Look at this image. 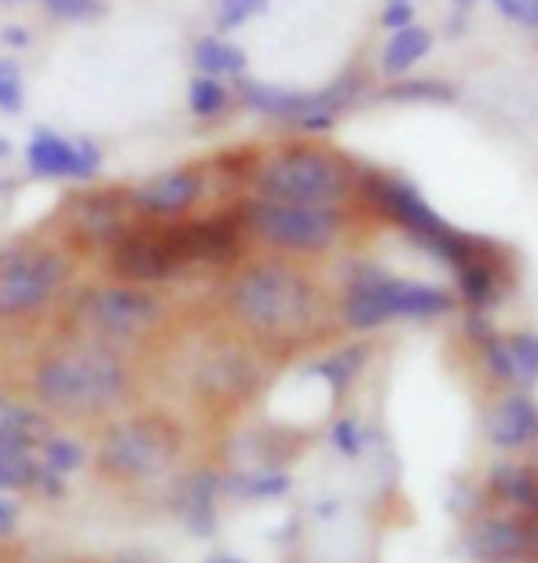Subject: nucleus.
Returning a JSON list of instances; mask_svg holds the SVG:
<instances>
[{
	"label": "nucleus",
	"mask_w": 538,
	"mask_h": 563,
	"mask_svg": "<svg viewBox=\"0 0 538 563\" xmlns=\"http://www.w3.org/2000/svg\"><path fill=\"white\" fill-rule=\"evenodd\" d=\"M37 396L59 413H103L125 399L129 377L118 355L96 344L63 347L37 366Z\"/></svg>",
	"instance_id": "f257e3e1"
},
{
	"label": "nucleus",
	"mask_w": 538,
	"mask_h": 563,
	"mask_svg": "<svg viewBox=\"0 0 538 563\" xmlns=\"http://www.w3.org/2000/svg\"><path fill=\"white\" fill-rule=\"evenodd\" d=\"M231 311L264 336H294L316 314V289L286 264H253L234 278Z\"/></svg>",
	"instance_id": "f03ea898"
},
{
	"label": "nucleus",
	"mask_w": 538,
	"mask_h": 563,
	"mask_svg": "<svg viewBox=\"0 0 538 563\" xmlns=\"http://www.w3.org/2000/svg\"><path fill=\"white\" fill-rule=\"evenodd\" d=\"M256 198L300 201V206H338L349 195V165L319 146H289L272 154L253 173Z\"/></svg>",
	"instance_id": "7ed1b4c3"
},
{
	"label": "nucleus",
	"mask_w": 538,
	"mask_h": 563,
	"mask_svg": "<svg viewBox=\"0 0 538 563\" xmlns=\"http://www.w3.org/2000/svg\"><path fill=\"white\" fill-rule=\"evenodd\" d=\"M239 220L242 231L286 253H327L344 228L338 206H300L275 198H250L239 206Z\"/></svg>",
	"instance_id": "20e7f679"
},
{
	"label": "nucleus",
	"mask_w": 538,
	"mask_h": 563,
	"mask_svg": "<svg viewBox=\"0 0 538 563\" xmlns=\"http://www.w3.org/2000/svg\"><path fill=\"white\" fill-rule=\"evenodd\" d=\"M70 275L59 250L19 242L0 250V319L41 311Z\"/></svg>",
	"instance_id": "39448f33"
},
{
	"label": "nucleus",
	"mask_w": 538,
	"mask_h": 563,
	"mask_svg": "<svg viewBox=\"0 0 538 563\" xmlns=\"http://www.w3.org/2000/svg\"><path fill=\"white\" fill-rule=\"evenodd\" d=\"M77 314H81L88 330L118 336V341H132V336L151 333L162 322L165 308L151 289L132 286V282H114V286L88 289L81 303H77Z\"/></svg>",
	"instance_id": "423d86ee"
},
{
	"label": "nucleus",
	"mask_w": 538,
	"mask_h": 563,
	"mask_svg": "<svg viewBox=\"0 0 538 563\" xmlns=\"http://www.w3.org/2000/svg\"><path fill=\"white\" fill-rule=\"evenodd\" d=\"M107 253H110L107 261L110 275L118 282H132V286H151V282H165L176 272H184L173 231L162 220L143 217V223H132Z\"/></svg>",
	"instance_id": "0eeeda50"
},
{
	"label": "nucleus",
	"mask_w": 538,
	"mask_h": 563,
	"mask_svg": "<svg viewBox=\"0 0 538 563\" xmlns=\"http://www.w3.org/2000/svg\"><path fill=\"white\" fill-rule=\"evenodd\" d=\"M176 454V432L158 418H136L110 428L99 461L118 476H158Z\"/></svg>",
	"instance_id": "6e6552de"
},
{
	"label": "nucleus",
	"mask_w": 538,
	"mask_h": 563,
	"mask_svg": "<svg viewBox=\"0 0 538 563\" xmlns=\"http://www.w3.org/2000/svg\"><path fill=\"white\" fill-rule=\"evenodd\" d=\"M132 212L136 209L129 201V190H81L63 209L66 242L81 250H110L132 228Z\"/></svg>",
	"instance_id": "1a4fd4ad"
},
{
	"label": "nucleus",
	"mask_w": 538,
	"mask_h": 563,
	"mask_svg": "<svg viewBox=\"0 0 538 563\" xmlns=\"http://www.w3.org/2000/svg\"><path fill=\"white\" fill-rule=\"evenodd\" d=\"M26 165L30 176L41 179H92L103 165V151L92 140H66L59 132L37 129L26 143Z\"/></svg>",
	"instance_id": "9d476101"
},
{
	"label": "nucleus",
	"mask_w": 538,
	"mask_h": 563,
	"mask_svg": "<svg viewBox=\"0 0 538 563\" xmlns=\"http://www.w3.org/2000/svg\"><path fill=\"white\" fill-rule=\"evenodd\" d=\"M366 198L374 201L388 220H396L418 245H429L432 239H440V234L451 231L447 228V220L407 184V179L374 176L366 184Z\"/></svg>",
	"instance_id": "9b49d317"
},
{
	"label": "nucleus",
	"mask_w": 538,
	"mask_h": 563,
	"mask_svg": "<svg viewBox=\"0 0 538 563\" xmlns=\"http://www.w3.org/2000/svg\"><path fill=\"white\" fill-rule=\"evenodd\" d=\"M206 190V173L195 165H184V168H169V173H158L151 179H143L140 187L129 190V201L140 217L147 220H173V217H184V212L195 206Z\"/></svg>",
	"instance_id": "f8f14e48"
},
{
	"label": "nucleus",
	"mask_w": 538,
	"mask_h": 563,
	"mask_svg": "<svg viewBox=\"0 0 538 563\" xmlns=\"http://www.w3.org/2000/svg\"><path fill=\"white\" fill-rule=\"evenodd\" d=\"M176 253L184 267L190 264H228L234 261L242 245V220L239 212L231 217H206V220H184L169 223Z\"/></svg>",
	"instance_id": "ddd939ff"
},
{
	"label": "nucleus",
	"mask_w": 538,
	"mask_h": 563,
	"mask_svg": "<svg viewBox=\"0 0 538 563\" xmlns=\"http://www.w3.org/2000/svg\"><path fill=\"white\" fill-rule=\"evenodd\" d=\"M381 300L392 319H432V314H447L454 308V297L436 286H421V282L403 278H381Z\"/></svg>",
	"instance_id": "4468645a"
},
{
	"label": "nucleus",
	"mask_w": 538,
	"mask_h": 563,
	"mask_svg": "<svg viewBox=\"0 0 538 563\" xmlns=\"http://www.w3.org/2000/svg\"><path fill=\"white\" fill-rule=\"evenodd\" d=\"M234 88H239V99L250 110L264 118H275V121H294L305 114L308 103H311V92H294V88H278V85H264V81H253V77H234Z\"/></svg>",
	"instance_id": "2eb2a0df"
},
{
	"label": "nucleus",
	"mask_w": 538,
	"mask_h": 563,
	"mask_svg": "<svg viewBox=\"0 0 538 563\" xmlns=\"http://www.w3.org/2000/svg\"><path fill=\"white\" fill-rule=\"evenodd\" d=\"M487 435H491V443L502 450H517V446L535 443L538 439V407L528 396H509L495 413H491Z\"/></svg>",
	"instance_id": "dca6fc26"
},
{
	"label": "nucleus",
	"mask_w": 538,
	"mask_h": 563,
	"mask_svg": "<svg viewBox=\"0 0 538 563\" xmlns=\"http://www.w3.org/2000/svg\"><path fill=\"white\" fill-rule=\"evenodd\" d=\"M469 549H473V556L484 563H506V560H517L528 553L531 531L517 520H491L469 538Z\"/></svg>",
	"instance_id": "f3484780"
},
{
	"label": "nucleus",
	"mask_w": 538,
	"mask_h": 563,
	"mask_svg": "<svg viewBox=\"0 0 538 563\" xmlns=\"http://www.w3.org/2000/svg\"><path fill=\"white\" fill-rule=\"evenodd\" d=\"M432 48V37L429 30L421 26H403V30H392V37L385 44V52H381V70H385V77H399L410 70V66H418L425 55H429Z\"/></svg>",
	"instance_id": "a211bd4d"
},
{
	"label": "nucleus",
	"mask_w": 538,
	"mask_h": 563,
	"mask_svg": "<svg viewBox=\"0 0 538 563\" xmlns=\"http://www.w3.org/2000/svg\"><path fill=\"white\" fill-rule=\"evenodd\" d=\"M190 59H195V70L206 77H242L245 74V52L223 37H198Z\"/></svg>",
	"instance_id": "6ab92c4d"
},
{
	"label": "nucleus",
	"mask_w": 538,
	"mask_h": 563,
	"mask_svg": "<svg viewBox=\"0 0 538 563\" xmlns=\"http://www.w3.org/2000/svg\"><path fill=\"white\" fill-rule=\"evenodd\" d=\"M44 439V421L33 410L19 407L11 399H0V443L30 450L33 443Z\"/></svg>",
	"instance_id": "aec40b11"
},
{
	"label": "nucleus",
	"mask_w": 538,
	"mask_h": 563,
	"mask_svg": "<svg viewBox=\"0 0 538 563\" xmlns=\"http://www.w3.org/2000/svg\"><path fill=\"white\" fill-rule=\"evenodd\" d=\"M491 490H495L502 501H513V505H520V509L538 512V479L528 468H517V465L495 468V476H491Z\"/></svg>",
	"instance_id": "412c9836"
},
{
	"label": "nucleus",
	"mask_w": 538,
	"mask_h": 563,
	"mask_svg": "<svg viewBox=\"0 0 538 563\" xmlns=\"http://www.w3.org/2000/svg\"><path fill=\"white\" fill-rule=\"evenodd\" d=\"M187 107L195 118H220L223 110L231 107V92L220 77H190V88H187Z\"/></svg>",
	"instance_id": "4be33fe9"
},
{
	"label": "nucleus",
	"mask_w": 538,
	"mask_h": 563,
	"mask_svg": "<svg viewBox=\"0 0 538 563\" xmlns=\"http://www.w3.org/2000/svg\"><path fill=\"white\" fill-rule=\"evenodd\" d=\"M458 272V289H462V300L473 303V308H491V300H495V272H491L487 264H480L476 256H469L454 267Z\"/></svg>",
	"instance_id": "5701e85b"
},
{
	"label": "nucleus",
	"mask_w": 538,
	"mask_h": 563,
	"mask_svg": "<svg viewBox=\"0 0 538 563\" xmlns=\"http://www.w3.org/2000/svg\"><path fill=\"white\" fill-rule=\"evenodd\" d=\"M363 358H366V347H344V352L330 355L327 363H319L316 374L322 380H330L333 391H344V388L352 385V377L359 374V369H363Z\"/></svg>",
	"instance_id": "b1692460"
},
{
	"label": "nucleus",
	"mask_w": 538,
	"mask_h": 563,
	"mask_svg": "<svg viewBox=\"0 0 538 563\" xmlns=\"http://www.w3.org/2000/svg\"><path fill=\"white\" fill-rule=\"evenodd\" d=\"M30 479H37V468H33L26 450L11 446V443H0V490L26 487Z\"/></svg>",
	"instance_id": "393cba45"
},
{
	"label": "nucleus",
	"mask_w": 538,
	"mask_h": 563,
	"mask_svg": "<svg viewBox=\"0 0 538 563\" xmlns=\"http://www.w3.org/2000/svg\"><path fill=\"white\" fill-rule=\"evenodd\" d=\"M228 487L242 498H278V494L289 490V476L286 472H261V476H234Z\"/></svg>",
	"instance_id": "a878e982"
},
{
	"label": "nucleus",
	"mask_w": 538,
	"mask_h": 563,
	"mask_svg": "<svg viewBox=\"0 0 538 563\" xmlns=\"http://www.w3.org/2000/svg\"><path fill=\"white\" fill-rule=\"evenodd\" d=\"M509 355H513V369H517L520 385H535L538 380V336L535 333H517L509 336Z\"/></svg>",
	"instance_id": "bb28decb"
},
{
	"label": "nucleus",
	"mask_w": 538,
	"mask_h": 563,
	"mask_svg": "<svg viewBox=\"0 0 538 563\" xmlns=\"http://www.w3.org/2000/svg\"><path fill=\"white\" fill-rule=\"evenodd\" d=\"M52 19L63 22H92L107 15V0H41Z\"/></svg>",
	"instance_id": "cd10ccee"
},
{
	"label": "nucleus",
	"mask_w": 538,
	"mask_h": 563,
	"mask_svg": "<svg viewBox=\"0 0 538 563\" xmlns=\"http://www.w3.org/2000/svg\"><path fill=\"white\" fill-rule=\"evenodd\" d=\"M451 96V88L440 81H399L385 92V99H399V103H414V99H421V103H447Z\"/></svg>",
	"instance_id": "c85d7f7f"
},
{
	"label": "nucleus",
	"mask_w": 538,
	"mask_h": 563,
	"mask_svg": "<svg viewBox=\"0 0 538 563\" xmlns=\"http://www.w3.org/2000/svg\"><path fill=\"white\" fill-rule=\"evenodd\" d=\"M22 103H26V92H22V74L11 59H0V110L4 114H19Z\"/></svg>",
	"instance_id": "c756f323"
},
{
	"label": "nucleus",
	"mask_w": 538,
	"mask_h": 563,
	"mask_svg": "<svg viewBox=\"0 0 538 563\" xmlns=\"http://www.w3.org/2000/svg\"><path fill=\"white\" fill-rule=\"evenodd\" d=\"M44 461H48L52 472H74L85 461V450L74 439H48L44 443Z\"/></svg>",
	"instance_id": "7c9ffc66"
},
{
	"label": "nucleus",
	"mask_w": 538,
	"mask_h": 563,
	"mask_svg": "<svg viewBox=\"0 0 538 563\" xmlns=\"http://www.w3.org/2000/svg\"><path fill=\"white\" fill-rule=\"evenodd\" d=\"M261 11H267V0H220V30H239Z\"/></svg>",
	"instance_id": "2f4dec72"
},
{
	"label": "nucleus",
	"mask_w": 538,
	"mask_h": 563,
	"mask_svg": "<svg viewBox=\"0 0 538 563\" xmlns=\"http://www.w3.org/2000/svg\"><path fill=\"white\" fill-rule=\"evenodd\" d=\"M484 358H487V369L495 374L498 380H517V369H513V355H509V344L506 341H487L484 344Z\"/></svg>",
	"instance_id": "473e14b6"
},
{
	"label": "nucleus",
	"mask_w": 538,
	"mask_h": 563,
	"mask_svg": "<svg viewBox=\"0 0 538 563\" xmlns=\"http://www.w3.org/2000/svg\"><path fill=\"white\" fill-rule=\"evenodd\" d=\"M330 439L344 457H359V450H363V432H359V424L352 418H341L338 424H333Z\"/></svg>",
	"instance_id": "72a5a7b5"
},
{
	"label": "nucleus",
	"mask_w": 538,
	"mask_h": 563,
	"mask_svg": "<svg viewBox=\"0 0 538 563\" xmlns=\"http://www.w3.org/2000/svg\"><path fill=\"white\" fill-rule=\"evenodd\" d=\"M381 22H385V30H403V26H410V22H414V0H388Z\"/></svg>",
	"instance_id": "f704fd0d"
},
{
	"label": "nucleus",
	"mask_w": 538,
	"mask_h": 563,
	"mask_svg": "<svg viewBox=\"0 0 538 563\" xmlns=\"http://www.w3.org/2000/svg\"><path fill=\"white\" fill-rule=\"evenodd\" d=\"M491 4L498 8L502 19H509V22H517V26L531 30V19H528V8H524V0H491Z\"/></svg>",
	"instance_id": "c9c22d12"
},
{
	"label": "nucleus",
	"mask_w": 538,
	"mask_h": 563,
	"mask_svg": "<svg viewBox=\"0 0 538 563\" xmlns=\"http://www.w3.org/2000/svg\"><path fill=\"white\" fill-rule=\"evenodd\" d=\"M469 333H473V341H480V344L495 341V330H491V322H484L480 314H473V319H469Z\"/></svg>",
	"instance_id": "e433bc0d"
},
{
	"label": "nucleus",
	"mask_w": 538,
	"mask_h": 563,
	"mask_svg": "<svg viewBox=\"0 0 538 563\" xmlns=\"http://www.w3.org/2000/svg\"><path fill=\"white\" fill-rule=\"evenodd\" d=\"M15 516H19V505L15 501H0V534L15 527Z\"/></svg>",
	"instance_id": "4c0bfd02"
},
{
	"label": "nucleus",
	"mask_w": 538,
	"mask_h": 563,
	"mask_svg": "<svg viewBox=\"0 0 538 563\" xmlns=\"http://www.w3.org/2000/svg\"><path fill=\"white\" fill-rule=\"evenodd\" d=\"M451 4H454V22H451V30H458V26H462V15L476 4V0H451Z\"/></svg>",
	"instance_id": "58836bf2"
},
{
	"label": "nucleus",
	"mask_w": 538,
	"mask_h": 563,
	"mask_svg": "<svg viewBox=\"0 0 538 563\" xmlns=\"http://www.w3.org/2000/svg\"><path fill=\"white\" fill-rule=\"evenodd\" d=\"M4 41H8V44H15V48H22V44H26L30 37H26V33H22V30L11 26V30H4Z\"/></svg>",
	"instance_id": "ea45409f"
},
{
	"label": "nucleus",
	"mask_w": 538,
	"mask_h": 563,
	"mask_svg": "<svg viewBox=\"0 0 538 563\" xmlns=\"http://www.w3.org/2000/svg\"><path fill=\"white\" fill-rule=\"evenodd\" d=\"M524 8H528V19H531V30H538V0H524Z\"/></svg>",
	"instance_id": "a19ab883"
},
{
	"label": "nucleus",
	"mask_w": 538,
	"mask_h": 563,
	"mask_svg": "<svg viewBox=\"0 0 538 563\" xmlns=\"http://www.w3.org/2000/svg\"><path fill=\"white\" fill-rule=\"evenodd\" d=\"M11 154V143L4 140V136H0V162H4V157Z\"/></svg>",
	"instance_id": "79ce46f5"
},
{
	"label": "nucleus",
	"mask_w": 538,
	"mask_h": 563,
	"mask_svg": "<svg viewBox=\"0 0 538 563\" xmlns=\"http://www.w3.org/2000/svg\"><path fill=\"white\" fill-rule=\"evenodd\" d=\"M209 563H242V560H234V556H217V560H209Z\"/></svg>",
	"instance_id": "37998d69"
},
{
	"label": "nucleus",
	"mask_w": 538,
	"mask_h": 563,
	"mask_svg": "<svg viewBox=\"0 0 538 563\" xmlns=\"http://www.w3.org/2000/svg\"><path fill=\"white\" fill-rule=\"evenodd\" d=\"M0 4H22V0H0Z\"/></svg>",
	"instance_id": "c03bdc74"
},
{
	"label": "nucleus",
	"mask_w": 538,
	"mask_h": 563,
	"mask_svg": "<svg viewBox=\"0 0 538 563\" xmlns=\"http://www.w3.org/2000/svg\"><path fill=\"white\" fill-rule=\"evenodd\" d=\"M385 4H388V0H385Z\"/></svg>",
	"instance_id": "a18cd8bd"
}]
</instances>
